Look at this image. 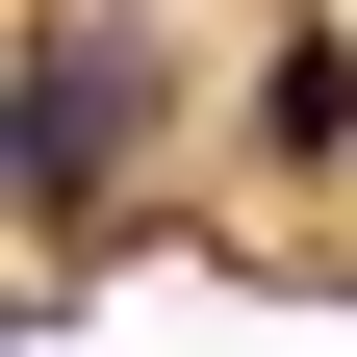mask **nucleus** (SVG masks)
<instances>
[{
	"mask_svg": "<svg viewBox=\"0 0 357 357\" xmlns=\"http://www.w3.org/2000/svg\"><path fill=\"white\" fill-rule=\"evenodd\" d=\"M153 26H52V52H26V204H77V178L102 153H153Z\"/></svg>",
	"mask_w": 357,
	"mask_h": 357,
	"instance_id": "f257e3e1",
	"label": "nucleus"
},
{
	"mask_svg": "<svg viewBox=\"0 0 357 357\" xmlns=\"http://www.w3.org/2000/svg\"><path fill=\"white\" fill-rule=\"evenodd\" d=\"M255 153H281V178L357 153V52H332V26H281V52H255Z\"/></svg>",
	"mask_w": 357,
	"mask_h": 357,
	"instance_id": "f03ea898",
	"label": "nucleus"
}]
</instances>
